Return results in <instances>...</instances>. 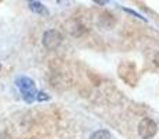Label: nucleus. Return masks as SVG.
<instances>
[{"label":"nucleus","mask_w":159,"mask_h":139,"mask_svg":"<svg viewBox=\"0 0 159 139\" xmlns=\"http://www.w3.org/2000/svg\"><path fill=\"white\" fill-rule=\"evenodd\" d=\"M16 86L20 89L21 98L25 103L31 104L36 100L38 90H36V88H35V82L31 78H28V76H18V78L16 79Z\"/></svg>","instance_id":"nucleus-1"},{"label":"nucleus","mask_w":159,"mask_h":139,"mask_svg":"<svg viewBox=\"0 0 159 139\" xmlns=\"http://www.w3.org/2000/svg\"><path fill=\"white\" fill-rule=\"evenodd\" d=\"M119 76L123 79L126 84L134 86L137 84V71H135V66L133 61H121L119 66Z\"/></svg>","instance_id":"nucleus-2"},{"label":"nucleus","mask_w":159,"mask_h":139,"mask_svg":"<svg viewBox=\"0 0 159 139\" xmlns=\"http://www.w3.org/2000/svg\"><path fill=\"white\" fill-rule=\"evenodd\" d=\"M61 42H63V36H61V32H59L57 29H49L42 36V43L49 50L57 49L61 45Z\"/></svg>","instance_id":"nucleus-3"},{"label":"nucleus","mask_w":159,"mask_h":139,"mask_svg":"<svg viewBox=\"0 0 159 139\" xmlns=\"http://www.w3.org/2000/svg\"><path fill=\"white\" fill-rule=\"evenodd\" d=\"M158 132V125L152 118H143L138 124V134L141 139H151Z\"/></svg>","instance_id":"nucleus-4"},{"label":"nucleus","mask_w":159,"mask_h":139,"mask_svg":"<svg viewBox=\"0 0 159 139\" xmlns=\"http://www.w3.org/2000/svg\"><path fill=\"white\" fill-rule=\"evenodd\" d=\"M66 29L71 33L73 36H81L85 32V27L82 24H80L77 20H70L66 24Z\"/></svg>","instance_id":"nucleus-5"},{"label":"nucleus","mask_w":159,"mask_h":139,"mask_svg":"<svg viewBox=\"0 0 159 139\" xmlns=\"http://www.w3.org/2000/svg\"><path fill=\"white\" fill-rule=\"evenodd\" d=\"M99 24H101V27L110 29V28H113L116 25V18L112 13L106 11V13H103L101 15V18H99Z\"/></svg>","instance_id":"nucleus-6"},{"label":"nucleus","mask_w":159,"mask_h":139,"mask_svg":"<svg viewBox=\"0 0 159 139\" xmlns=\"http://www.w3.org/2000/svg\"><path fill=\"white\" fill-rule=\"evenodd\" d=\"M28 6H30L31 10L36 14H48L46 8H45V6L42 4L41 2H28Z\"/></svg>","instance_id":"nucleus-7"},{"label":"nucleus","mask_w":159,"mask_h":139,"mask_svg":"<svg viewBox=\"0 0 159 139\" xmlns=\"http://www.w3.org/2000/svg\"><path fill=\"white\" fill-rule=\"evenodd\" d=\"M89 139H110V132L106 129H98L91 135Z\"/></svg>","instance_id":"nucleus-8"},{"label":"nucleus","mask_w":159,"mask_h":139,"mask_svg":"<svg viewBox=\"0 0 159 139\" xmlns=\"http://www.w3.org/2000/svg\"><path fill=\"white\" fill-rule=\"evenodd\" d=\"M49 96H46L45 92H38V96H36V100H48Z\"/></svg>","instance_id":"nucleus-9"},{"label":"nucleus","mask_w":159,"mask_h":139,"mask_svg":"<svg viewBox=\"0 0 159 139\" xmlns=\"http://www.w3.org/2000/svg\"><path fill=\"white\" fill-rule=\"evenodd\" d=\"M123 10L126 11V13H129V14H131V15H134V17H137V18H141V20H144V21H145V18H144V17H141L140 14L134 13V11H133V10H129V8H123Z\"/></svg>","instance_id":"nucleus-10"},{"label":"nucleus","mask_w":159,"mask_h":139,"mask_svg":"<svg viewBox=\"0 0 159 139\" xmlns=\"http://www.w3.org/2000/svg\"><path fill=\"white\" fill-rule=\"evenodd\" d=\"M0 139H10V137L6 132H0Z\"/></svg>","instance_id":"nucleus-11"},{"label":"nucleus","mask_w":159,"mask_h":139,"mask_svg":"<svg viewBox=\"0 0 159 139\" xmlns=\"http://www.w3.org/2000/svg\"><path fill=\"white\" fill-rule=\"evenodd\" d=\"M0 70H2V64H0Z\"/></svg>","instance_id":"nucleus-12"}]
</instances>
